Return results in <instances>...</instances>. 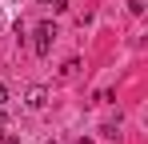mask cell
Returning <instances> with one entry per match:
<instances>
[{
  "label": "cell",
  "instance_id": "obj_8",
  "mask_svg": "<svg viewBox=\"0 0 148 144\" xmlns=\"http://www.w3.org/2000/svg\"><path fill=\"white\" fill-rule=\"evenodd\" d=\"M52 144H56V140H52Z\"/></svg>",
  "mask_w": 148,
  "mask_h": 144
},
{
  "label": "cell",
  "instance_id": "obj_7",
  "mask_svg": "<svg viewBox=\"0 0 148 144\" xmlns=\"http://www.w3.org/2000/svg\"><path fill=\"white\" fill-rule=\"evenodd\" d=\"M4 144H20V140H12V136H8V140H4Z\"/></svg>",
  "mask_w": 148,
  "mask_h": 144
},
{
  "label": "cell",
  "instance_id": "obj_4",
  "mask_svg": "<svg viewBox=\"0 0 148 144\" xmlns=\"http://www.w3.org/2000/svg\"><path fill=\"white\" fill-rule=\"evenodd\" d=\"M40 4H52V8H56V12H60V8H64V0H40Z\"/></svg>",
  "mask_w": 148,
  "mask_h": 144
},
{
  "label": "cell",
  "instance_id": "obj_5",
  "mask_svg": "<svg viewBox=\"0 0 148 144\" xmlns=\"http://www.w3.org/2000/svg\"><path fill=\"white\" fill-rule=\"evenodd\" d=\"M0 104H8V88L4 84H0Z\"/></svg>",
  "mask_w": 148,
  "mask_h": 144
},
{
  "label": "cell",
  "instance_id": "obj_1",
  "mask_svg": "<svg viewBox=\"0 0 148 144\" xmlns=\"http://www.w3.org/2000/svg\"><path fill=\"white\" fill-rule=\"evenodd\" d=\"M32 36H36V40H32L36 56H48V52H52V40H56V28H52V24H36Z\"/></svg>",
  "mask_w": 148,
  "mask_h": 144
},
{
  "label": "cell",
  "instance_id": "obj_6",
  "mask_svg": "<svg viewBox=\"0 0 148 144\" xmlns=\"http://www.w3.org/2000/svg\"><path fill=\"white\" fill-rule=\"evenodd\" d=\"M4 124H8V116H4V104H0V128H4Z\"/></svg>",
  "mask_w": 148,
  "mask_h": 144
},
{
  "label": "cell",
  "instance_id": "obj_3",
  "mask_svg": "<svg viewBox=\"0 0 148 144\" xmlns=\"http://www.w3.org/2000/svg\"><path fill=\"white\" fill-rule=\"evenodd\" d=\"M128 12H132V16H140V12H144V0H128Z\"/></svg>",
  "mask_w": 148,
  "mask_h": 144
},
{
  "label": "cell",
  "instance_id": "obj_2",
  "mask_svg": "<svg viewBox=\"0 0 148 144\" xmlns=\"http://www.w3.org/2000/svg\"><path fill=\"white\" fill-rule=\"evenodd\" d=\"M24 104L28 108H44V104H48V88H44V84H32L24 92Z\"/></svg>",
  "mask_w": 148,
  "mask_h": 144
}]
</instances>
